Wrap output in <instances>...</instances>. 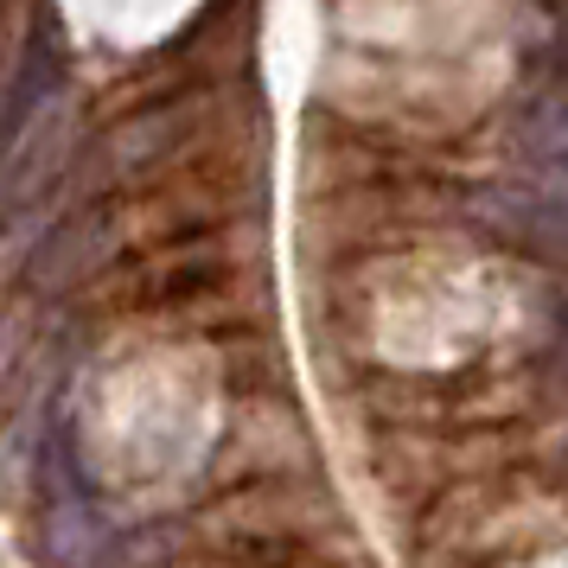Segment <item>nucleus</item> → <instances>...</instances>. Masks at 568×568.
I'll list each match as a JSON object with an SVG mask.
<instances>
[{"label":"nucleus","mask_w":568,"mask_h":568,"mask_svg":"<svg viewBox=\"0 0 568 568\" xmlns=\"http://www.w3.org/2000/svg\"><path fill=\"white\" fill-rule=\"evenodd\" d=\"M211 97H166V103H148L122 115L115 129H103L83 154H71L64 166V192H52V205L64 211L71 199H90V192H141L148 180H160L166 166H180L199 134H205Z\"/></svg>","instance_id":"obj_1"},{"label":"nucleus","mask_w":568,"mask_h":568,"mask_svg":"<svg viewBox=\"0 0 568 568\" xmlns=\"http://www.w3.org/2000/svg\"><path fill=\"white\" fill-rule=\"evenodd\" d=\"M134 243V192H90L71 199L64 211H52L39 224V243L27 250V287L45 301H64L90 287L97 275H109V262H122V250Z\"/></svg>","instance_id":"obj_2"},{"label":"nucleus","mask_w":568,"mask_h":568,"mask_svg":"<svg viewBox=\"0 0 568 568\" xmlns=\"http://www.w3.org/2000/svg\"><path fill=\"white\" fill-rule=\"evenodd\" d=\"M505 141H511L517 173L530 185L568 192V78L542 71L537 90H524L517 109L505 115Z\"/></svg>","instance_id":"obj_3"},{"label":"nucleus","mask_w":568,"mask_h":568,"mask_svg":"<svg viewBox=\"0 0 568 568\" xmlns=\"http://www.w3.org/2000/svg\"><path fill=\"white\" fill-rule=\"evenodd\" d=\"M58 83H64V58H58V39L39 27L27 45H20V64H13V78L0 90V166H7V154L32 134V122L52 109Z\"/></svg>","instance_id":"obj_4"},{"label":"nucleus","mask_w":568,"mask_h":568,"mask_svg":"<svg viewBox=\"0 0 568 568\" xmlns=\"http://www.w3.org/2000/svg\"><path fill=\"white\" fill-rule=\"evenodd\" d=\"M537 7H542V13H549V20H556V27H562V20H568V0H537Z\"/></svg>","instance_id":"obj_5"}]
</instances>
